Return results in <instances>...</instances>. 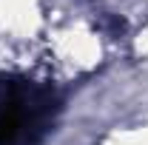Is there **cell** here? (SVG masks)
<instances>
[{
    "label": "cell",
    "mask_w": 148,
    "mask_h": 145,
    "mask_svg": "<svg viewBox=\"0 0 148 145\" xmlns=\"http://www.w3.org/2000/svg\"><path fill=\"white\" fill-rule=\"evenodd\" d=\"M57 97L43 85L0 77V145H37L51 125Z\"/></svg>",
    "instance_id": "obj_1"
}]
</instances>
